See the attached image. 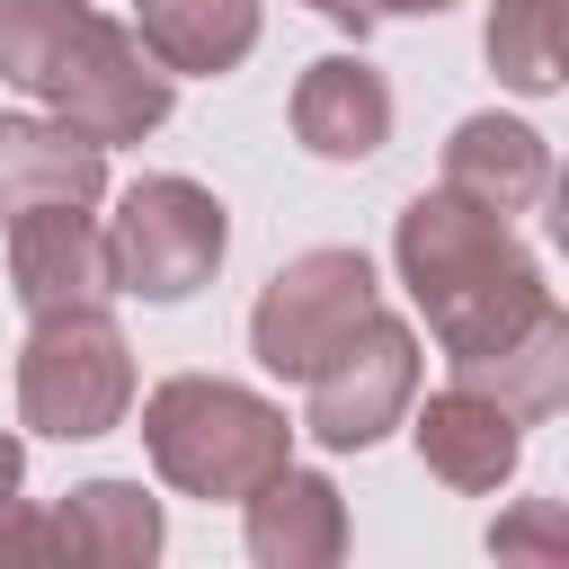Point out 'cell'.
Masks as SVG:
<instances>
[{
    "mask_svg": "<svg viewBox=\"0 0 569 569\" xmlns=\"http://www.w3.org/2000/svg\"><path fill=\"white\" fill-rule=\"evenodd\" d=\"M391 267H400L409 302L427 311V338L445 347V365H471V356L525 338L542 311H560L551 284H542V258L453 187H427V196L400 204Z\"/></svg>",
    "mask_w": 569,
    "mask_h": 569,
    "instance_id": "obj_1",
    "label": "cell"
},
{
    "mask_svg": "<svg viewBox=\"0 0 569 569\" xmlns=\"http://www.w3.org/2000/svg\"><path fill=\"white\" fill-rule=\"evenodd\" d=\"M0 80L107 151L160 133L178 98V80L142 53V36L89 0H0Z\"/></svg>",
    "mask_w": 569,
    "mask_h": 569,
    "instance_id": "obj_2",
    "label": "cell"
},
{
    "mask_svg": "<svg viewBox=\"0 0 569 569\" xmlns=\"http://www.w3.org/2000/svg\"><path fill=\"white\" fill-rule=\"evenodd\" d=\"M142 453L178 498H249L258 480H276L293 462V427L267 391L222 382V373H169L142 400Z\"/></svg>",
    "mask_w": 569,
    "mask_h": 569,
    "instance_id": "obj_3",
    "label": "cell"
},
{
    "mask_svg": "<svg viewBox=\"0 0 569 569\" xmlns=\"http://www.w3.org/2000/svg\"><path fill=\"white\" fill-rule=\"evenodd\" d=\"M133 409V347L124 329L98 311H53V320H27V347H18V427L53 436V445H89L107 427H124Z\"/></svg>",
    "mask_w": 569,
    "mask_h": 569,
    "instance_id": "obj_4",
    "label": "cell"
},
{
    "mask_svg": "<svg viewBox=\"0 0 569 569\" xmlns=\"http://www.w3.org/2000/svg\"><path fill=\"white\" fill-rule=\"evenodd\" d=\"M231 249V213L213 204V187L196 178H142L124 187L116 222H107V284L133 302H187L196 284H213Z\"/></svg>",
    "mask_w": 569,
    "mask_h": 569,
    "instance_id": "obj_5",
    "label": "cell"
},
{
    "mask_svg": "<svg viewBox=\"0 0 569 569\" xmlns=\"http://www.w3.org/2000/svg\"><path fill=\"white\" fill-rule=\"evenodd\" d=\"M418 400V329L391 320L382 302L302 373V436L329 453H365L382 445Z\"/></svg>",
    "mask_w": 569,
    "mask_h": 569,
    "instance_id": "obj_6",
    "label": "cell"
},
{
    "mask_svg": "<svg viewBox=\"0 0 569 569\" xmlns=\"http://www.w3.org/2000/svg\"><path fill=\"white\" fill-rule=\"evenodd\" d=\"M373 302H382V284H373L365 249H302V258H284L267 276V293L249 311V356L276 382H302Z\"/></svg>",
    "mask_w": 569,
    "mask_h": 569,
    "instance_id": "obj_7",
    "label": "cell"
},
{
    "mask_svg": "<svg viewBox=\"0 0 569 569\" xmlns=\"http://www.w3.org/2000/svg\"><path fill=\"white\" fill-rule=\"evenodd\" d=\"M9 293L27 320H53V311H98L116 284H107V231L89 222V204H36V213H9Z\"/></svg>",
    "mask_w": 569,
    "mask_h": 569,
    "instance_id": "obj_8",
    "label": "cell"
},
{
    "mask_svg": "<svg viewBox=\"0 0 569 569\" xmlns=\"http://www.w3.org/2000/svg\"><path fill=\"white\" fill-rule=\"evenodd\" d=\"M409 436H418V462H427L445 489H462V498L507 489V480H516V462H525V418H516V409H498V400H489V391H471V382L427 391V400H418V418H409Z\"/></svg>",
    "mask_w": 569,
    "mask_h": 569,
    "instance_id": "obj_9",
    "label": "cell"
},
{
    "mask_svg": "<svg viewBox=\"0 0 569 569\" xmlns=\"http://www.w3.org/2000/svg\"><path fill=\"white\" fill-rule=\"evenodd\" d=\"M293 142L311 160H373L391 142V80L365 53H320L293 80Z\"/></svg>",
    "mask_w": 569,
    "mask_h": 569,
    "instance_id": "obj_10",
    "label": "cell"
},
{
    "mask_svg": "<svg viewBox=\"0 0 569 569\" xmlns=\"http://www.w3.org/2000/svg\"><path fill=\"white\" fill-rule=\"evenodd\" d=\"M107 196V142H89L62 116H0V222L36 204H98Z\"/></svg>",
    "mask_w": 569,
    "mask_h": 569,
    "instance_id": "obj_11",
    "label": "cell"
},
{
    "mask_svg": "<svg viewBox=\"0 0 569 569\" xmlns=\"http://www.w3.org/2000/svg\"><path fill=\"white\" fill-rule=\"evenodd\" d=\"M436 187H453L480 213L516 222V213H533L551 196V142L533 124H516V116H462L453 142H445V178Z\"/></svg>",
    "mask_w": 569,
    "mask_h": 569,
    "instance_id": "obj_12",
    "label": "cell"
},
{
    "mask_svg": "<svg viewBox=\"0 0 569 569\" xmlns=\"http://www.w3.org/2000/svg\"><path fill=\"white\" fill-rule=\"evenodd\" d=\"M240 507H249V560L258 569H329V560H347V498H338L329 471L284 462Z\"/></svg>",
    "mask_w": 569,
    "mask_h": 569,
    "instance_id": "obj_13",
    "label": "cell"
},
{
    "mask_svg": "<svg viewBox=\"0 0 569 569\" xmlns=\"http://www.w3.org/2000/svg\"><path fill=\"white\" fill-rule=\"evenodd\" d=\"M44 560H71V569L160 560V498L142 480H80L62 507H44Z\"/></svg>",
    "mask_w": 569,
    "mask_h": 569,
    "instance_id": "obj_14",
    "label": "cell"
},
{
    "mask_svg": "<svg viewBox=\"0 0 569 569\" xmlns=\"http://www.w3.org/2000/svg\"><path fill=\"white\" fill-rule=\"evenodd\" d=\"M142 53L169 80H222L258 53V0H133Z\"/></svg>",
    "mask_w": 569,
    "mask_h": 569,
    "instance_id": "obj_15",
    "label": "cell"
},
{
    "mask_svg": "<svg viewBox=\"0 0 569 569\" xmlns=\"http://www.w3.org/2000/svg\"><path fill=\"white\" fill-rule=\"evenodd\" d=\"M453 382L489 391V400H498V409H516L525 427H533V418H551V409L569 400V311H542L525 338H507V347H489V356L453 365Z\"/></svg>",
    "mask_w": 569,
    "mask_h": 569,
    "instance_id": "obj_16",
    "label": "cell"
},
{
    "mask_svg": "<svg viewBox=\"0 0 569 569\" xmlns=\"http://www.w3.org/2000/svg\"><path fill=\"white\" fill-rule=\"evenodd\" d=\"M560 18L569 0H489V71L516 89V98H551L560 89Z\"/></svg>",
    "mask_w": 569,
    "mask_h": 569,
    "instance_id": "obj_17",
    "label": "cell"
},
{
    "mask_svg": "<svg viewBox=\"0 0 569 569\" xmlns=\"http://www.w3.org/2000/svg\"><path fill=\"white\" fill-rule=\"evenodd\" d=\"M44 560V507H27V445L0 436V569Z\"/></svg>",
    "mask_w": 569,
    "mask_h": 569,
    "instance_id": "obj_18",
    "label": "cell"
},
{
    "mask_svg": "<svg viewBox=\"0 0 569 569\" xmlns=\"http://www.w3.org/2000/svg\"><path fill=\"white\" fill-rule=\"evenodd\" d=\"M311 9H320L329 27H347V36L365 44V36L382 27V18H436V9H453V0H311Z\"/></svg>",
    "mask_w": 569,
    "mask_h": 569,
    "instance_id": "obj_19",
    "label": "cell"
},
{
    "mask_svg": "<svg viewBox=\"0 0 569 569\" xmlns=\"http://www.w3.org/2000/svg\"><path fill=\"white\" fill-rule=\"evenodd\" d=\"M569 533H560V507L551 498H533L516 525H489V551H560Z\"/></svg>",
    "mask_w": 569,
    "mask_h": 569,
    "instance_id": "obj_20",
    "label": "cell"
}]
</instances>
